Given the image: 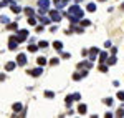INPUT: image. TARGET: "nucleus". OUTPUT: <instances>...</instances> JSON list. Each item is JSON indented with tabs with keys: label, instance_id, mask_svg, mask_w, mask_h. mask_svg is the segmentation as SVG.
<instances>
[{
	"label": "nucleus",
	"instance_id": "f257e3e1",
	"mask_svg": "<svg viewBox=\"0 0 124 118\" xmlns=\"http://www.w3.org/2000/svg\"><path fill=\"white\" fill-rule=\"evenodd\" d=\"M68 15L70 17H76V18H83V9H79L78 5H73L68 9Z\"/></svg>",
	"mask_w": 124,
	"mask_h": 118
},
{
	"label": "nucleus",
	"instance_id": "f03ea898",
	"mask_svg": "<svg viewBox=\"0 0 124 118\" xmlns=\"http://www.w3.org/2000/svg\"><path fill=\"white\" fill-rule=\"evenodd\" d=\"M50 18H51V22H60L61 20V13L58 10H51L50 12Z\"/></svg>",
	"mask_w": 124,
	"mask_h": 118
},
{
	"label": "nucleus",
	"instance_id": "7ed1b4c3",
	"mask_svg": "<svg viewBox=\"0 0 124 118\" xmlns=\"http://www.w3.org/2000/svg\"><path fill=\"white\" fill-rule=\"evenodd\" d=\"M17 47H18V40L12 35V37H10V42H8V48H10V50H15Z\"/></svg>",
	"mask_w": 124,
	"mask_h": 118
},
{
	"label": "nucleus",
	"instance_id": "20e7f679",
	"mask_svg": "<svg viewBox=\"0 0 124 118\" xmlns=\"http://www.w3.org/2000/svg\"><path fill=\"white\" fill-rule=\"evenodd\" d=\"M27 35H28V30H20V32H18V35H17L15 38L18 40V43H20V42H23V40L27 38Z\"/></svg>",
	"mask_w": 124,
	"mask_h": 118
},
{
	"label": "nucleus",
	"instance_id": "39448f33",
	"mask_svg": "<svg viewBox=\"0 0 124 118\" xmlns=\"http://www.w3.org/2000/svg\"><path fill=\"white\" fill-rule=\"evenodd\" d=\"M17 63H18V65H25V63H27V55H25V53H20L18 57H17Z\"/></svg>",
	"mask_w": 124,
	"mask_h": 118
},
{
	"label": "nucleus",
	"instance_id": "423d86ee",
	"mask_svg": "<svg viewBox=\"0 0 124 118\" xmlns=\"http://www.w3.org/2000/svg\"><path fill=\"white\" fill-rule=\"evenodd\" d=\"M96 55H99V50H98V48H91V52H89V60L94 62Z\"/></svg>",
	"mask_w": 124,
	"mask_h": 118
},
{
	"label": "nucleus",
	"instance_id": "0eeeda50",
	"mask_svg": "<svg viewBox=\"0 0 124 118\" xmlns=\"http://www.w3.org/2000/svg\"><path fill=\"white\" fill-rule=\"evenodd\" d=\"M41 73H43V68H41V67H40V68H35V70H31V72H30V75H31V77H40Z\"/></svg>",
	"mask_w": 124,
	"mask_h": 118
},
{
	"label": "nucleus",
	"instance_id": "6e6552de",
	"mask_svg": "<svg viewBox=\"0 0 124 118\" xmlns=\"http://www.w3.org/2000/svg\"><path fill=\"white\" fill-rule=\"evenodd\" d=\"M10 9H12L13 13H20V12H22V7H18L17 3H10Z\"/></svg>",
	"mask_w": 124,
	"mask_h": 118
},
{
	"label": "nucleus",
	"instance_id": "1a4fd4ad",
	"mask_svg": "<svg viewBox=\"0 0 124 118\" xmlns=\"http://www.w3.org/2000/svg\"><path fill=\"white\" fill-rule=\"evenodd\" d=\"M40 22H41V25H48V23H51V18H46V17L40 15Z\"/></svg>",
	"mask_w": 124,
	"mask_h": 118
},
{
	"label": "nucleus",
	"instance_id": "9d476101",
	"mask_svg": "<svg viewBox=\"0 0 124 118\" xmlns=\"http://www.w3.org/2000/svg\"><path fill=\"white\" fill-rule=\"evenodd\" d=\"M37 63H38L40 67H45V65H46V58H45V57H38V58H37Z\"/></svg>",
	"mask_w": 124,
	"mask_h": 118
},
{
	"label": "nucleus",
	"instance_id": "9b49d317",
	"mask_svg": "<svg viewBox=\"0 0 124 118\" xmlns=\"http://www.w3.org/2000/svg\"><path fill=\"white\" fill-rule=\"evenodd\" d=\"M38 5L41 7V9H48V5H50V2H48V0H40V2H38Z\"/></svg>",
	"mask_w": 124,
	"mask_h": 118
},
{
	"label": "nucleus",
	"instance_id": "f8f14e48",
	"mask_svg": "<svg viewBox=\"0 0 124 118\" xmlns=\"http://www.w3.org/2000/svg\"><path fill=\"white\" fill-rule=\"evenodd\" d=\"M15 65H17L15 62H8V63L5 65V68H7V70H8V72H10V70H13V68H15Z\"/></svg>",
	"mask_w": 124,
	"mask_h": 118
},
{
	"label": "nucleus",
	"instance_id": "ddd939ff",
	"mask_svg": "<svg viewBox=\"0 0 124 118\" xmlns=\"http://www.w3.org/2000/svg\"><path fill=\"white\" fill-rule=\"evenodd\" d=\"M86 110H88V107H86L85 103H81V105L78 107V111H79V113H86Z\"/></svg>",
	"mask_w": 124,
	"mask_h": 118
},
{
	"label": "nucleus",
	"instance_id": "4468645a",
	"mask_svg": "<svg viewBox=\"0 0 124 118\" xmlns=\"http://www.w3.org/2000/svg\"><path fill=\"white\" fill-rule=\"evenodd\" d=\"M99 60H101V62H106V60H108V53H106V52L99 53Z\"/></svg>",
	"mask_w": 124,
	"mask_h": 118
},
{
	"label": "nucleus",
	"instance_id": "2eb2a0df",
	"mask_svg": "<svg viewBox=\"0 0 124 118\" xmlns=\"http://www.w3.org/2000/svg\"><path fill=\"white\" fill-rule=\"evenodd\" d=\"M38 47H40V48H46V47H48V42H45V40H41V42L38 43Z\"/></svg>",
	"mask_w": 124,
	"mask_h": 118
},
{
	"label": "nucleus",
	"instance_id": "dca6fc26",
	"mask_svg": "<svg viewBox=\"0 0 124 118\" xmlns=\"http://www.w3.org/2000/svg\"><path fill=\"white\" fill-rule=\"evenodd\" d=\"M53 47H55L56 50H61V47H63V43H61V42H55V43H53Z\"/></svg>",
	"mask_w": 124,
	"mask_h": 118
},
{
	"label": "nucleus",
	"instance_id": "f3484780",
	"mask_svg": "<svg viewBox=\"0 0 124 118\" xmlns=\"http://www.w3.org/2000/svg\"><path fill=\"white\" fill-rule=\"evenodd\" d=\"M25 13H27L28 17H33V15H35V12H33L31 9H25Z\"/></svg>",
	"mask_w": 124,
	"mask_h": 118
},
{
	"label": "nucleus",
	"instance_id": "a211bd4d",
	"mask_svg": "<svg viewBox=\"0 0 124 118\" xmlns=\"http://www.w3.org/2000/svg\"><path fill=\"white\" fill-rule=\"evenodd\" d=\"M45 97H46V98H53V97H55V93L48 90V91H45Z\"/></svg>",
	"mask_w": 124,
	"mask_h": 118
},
{
	"label": "nucleus",
	"instance_id": "6ab92c4d",
	"mask_svg": "<svg viewBox=\"0 0 124 118\" xmlns=\"http://www.w3.org/2000/svg\"><path fill=\"white\" fill-rule=\"evenodd\" d=\"M81 25H83V27H88V25H91V22H89V20H83V18H81Z\"/></svg>",
	"mask_w": 124,
	"mask_h": 118
},
{
	"label": "nucleus",
	"instance_id": "aec40b11",
	"mask_svg": "<svg viewBox=\"0 0 124 118\" xmlns=\"http://www.w3.org/2000/svg\"><path fill=\"white\" fill-rule=\"evenodd\" d=\"M94 10H96L94 3H89V5H88V12H94Z\"/></svg>",
	"mask_w": 124,
	"mask_h": 118
},
{
	"label": "nucleus",
	"instance_id": "412c9836",
	"mask_svg": "<svg viewBox=\"0 0 124 118\" xmlns=\"http://www.w3.org/2000/svg\"><path fill=\"white\" fill-rule=\"evenodd\" d=\"M106 63H108V65H114V63H116V57H111V58L108 60Z\"/></svg>",
	"mask_w": 124,
	"mask_h": 118
},
{
	"label": "nucleus",
	"instance_id": "4be33fe9",
	"mask_svg": "<svg viewBox=\"0 0 124 118\" xmlns=\"http://www.w3.org/2000/svg\"><path fill=\"white\" fill-rule=\"evenodd\" d=\"M28 25H37V20L33 17H28Z\"/></svg>",
	"mask_w": 124,
	"mask_h": 118
},
{
	"label": "nucleus",
	"instance_id": "5701e85b",
	"mask_svg": "<svg viewBox=\"0 0 124 118\" xmlns=\"http://www.w3.org/2000/svg\"><path fill=\"white\" fill-rule=\"evenodd\" d=\"M17 28H18L17 23H8V30H17Z\"/></svg>",
	"mask_w": 124,
	"mask_h": 118
},
{
	"label": "nucleus",
	"instance_id": "b1692460",
	"mask_svg": "<svg viewBox=\"0 0 124 118\" xmlns=\"http://www.w3.org/2000/svg\"><path fill=\"white\" fill-rule=\"evenodd\" d=\"M71 103H73V95H70V97H66V105L70 107Z\"/></svg>",
	"mask_w": 124,
	"mask_h": 118
},
{
	"label": "nucleus",
	"instance_id": "393cba45",
	"mask_svg": "<svg viewBox=\"0 0 124 118\" xmlns=\"http://www.w3.org/2000/svg\"><path fill=\"white\" fill-rule=\"evenodd\" d=\"M37 50H38L37 45H28V52H37Z\"/></svg>",
	"mask_w": 124,
	"mask_h": 118
},
{
	"label": "nucleus",
	"instance_id": "a878e982",
	"mask_svg": "<svg viewBox=\"0 0 124 118\" xmlns=\"http://www.w3.org/2000/svg\"><path fill=\"white\" fill-rule=\"evenodd\" d=\"M13 110H15V111H20V110H22V103H15V105H13Z\"/></svg>",
	"mask_w": 124,
	"mask_h": 118
},
{
	"label": "nucleus",
	"instance_id": "bb28decb",
	"mask_svg": "<svg viewBox=\"0 0 124 118\" xmlns=\"http://www.w3.org/2000/svg\"><path fill=\"white\" fill-rule=\"evenodd\" d=\"M103 101H104L106 105H109V107L113 105V98H104V100H103Z\"/></svg>",
	"mask_w": 124,
	"mask_h": 118
},
{
	"label": "nucleus",
	"instance_id": "cd10ccee",
	"mask_svg": "<svg viewBox=\"0 0 124 118\" xmlns=\"http://www.w3.org/2000/svg\"><path fill=\"white\" fill-rule=\"evenodd\" d=\"M58 62H60L58 58H51V60H50V63H51V65H58Z\"/></svg>",
	"mask_w": 124,
	"mask_h": 118
},
{
	"label": "nucleus",
	"instance_id": "c85d7f7f",
	"mask_svg": "<svg viewBox=\"0 0 124 118\" xmlns=\"http://www.w3.org/2000/svg\"><path fill=\"white\" fill-rule=\"evenodd\" d=\"M117 98L124 101V91H119V93H117Z\"/></svg>",
	"mask_w": 124,
	"mask_h": 118
},
{
	"label": "nucleus",
	"instance_id": "c756f323",
	"mask_svg": "<svg viewBox=\"0 0 124 118\" xmlns=\"http://www.w3.org/2000/svg\"><path fill=\"white\" fill-rule=\"evenodd\" d=\"M99 70H101V72H108V67H106V65H99Z\"/></svg>",
	"mask_w": 124,
	"mask_h": 118
},
{
	"label": "nucleus",
	"instance_id": "7c9ffc66",
	"mask_svg": "<svg viewBox=\"0 0 124 118\" xmlns=\"http://www.w3.org/2000/svg\"><path fill=\"white\" fill-rule=\"evenodd\" d=\"M123 115H124V110L119 108V110H117V117H123Z\"/></svg>",
	"mask_w": 124,
	"mask_h": 118
},
{
	"label": "nucleus",
	"instance_id": "2f4dec72",
	"mask_svg": "<svg viewBox=\"0 0 124 118\" xmlns=\"http://www.w3.org/2000/svg\"><path fill=\"white\" fill-rule=\"evenodd\" d=\"M81 98V95H79V93H75V95H73V100H79Z\"/></svg>",
	"mask_w": 124,
	"mask_h": 118
},
{
	"label": "nucleus",
	"instance_id": "473e14b6",
	"mask_svg": "<svg viewBox=\"0 0 124 118\" xmlns=\"http://www.w3.org/2000/svg\"><path fill=\"white\" fill-rule=\"evenodd\" d=\"M0 20H2V23H8V18H7V17H2Z\"/></svg>",
	"mask_w": 124,
	"mask_h": 118
},
{
	"label": "nucleus",
	"instance_id": "72a5a7b5",
	"mask_svg": "<svg viewBox=\"0 0 124 118\" xmlns=\"http://www.w3.org/2000/svg\"><path fill=\"white\" fill-rule=\"evenodd\" d=\"M53 2H55V3H60V2H61V0H53Z\"/></svg>",
	"mask_w": 124,
	"mask_h": 118
},
{
	"label": "nucleus",
	"instance_id": "f704fd0d",
	"mask_svg": "<svg viewBox=\"0 0 124 118\" xmlns=\"http://www.w3.org/2000/svg\"><path fill=\"white\" fill-rule=\"evenodd\" d=\"M121 9H123V10H124V3H123V5H121Z\"/></svg>",
	"mask_w": 124,
	"mask_h": 118
},
{
	"label": "nucleus",
	"instance_id": "c9c22d12",
	"mask_svg": "<svg viewBox=\"0 0 124 118\" xmlns=\"http://www.w3.org/2000/svg\"><path fill=\"white\" fill-rule=\"evenodd\" d=\"M63 2H65V3H66V2H70V0H63Z\"/></svg>",
	"mask_w": 124,
	"mask_h": 118
},
{
	"label": "nucleus",
	"instance_id": "e433bc0d",
	"mask_svg": "<svg viewBox=\"0 0 124 118\" xmlns=\"http://www.w3.org/2000/svg\"><path fill=\"white\" fill-rule=\"evenodd\" d=\"M99 2H106V0H99Z\"/></svg>",
	"mask_w": 124,
	"mask_h": 118
}]
</instances>
